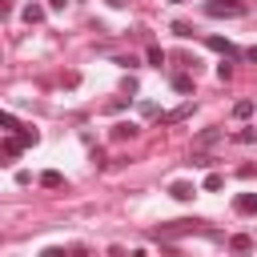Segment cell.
<instances>
[{"label":"cell","mask_w":257,"mask_h":257,"mask_svg":"<svg viewBox=\"0 0 257 257\" xmlns=\"http://www.w3.org/2000/svg\"><path fill=\"white\" fill-rule=\"evenodd\" d=\"M233 209H237L241 217H257V193H237Z\"/></svg>","instance_id":"obj_3"},{"label":"cell","mask_w":257,"mask_h":257,"mask_svg":"<svg viewBox=\"0 0 257 257\" xmlns=\"http://www.w3.org/2000/svg\"><path fill=\"white\" fill-rule=\"evenodd\" d=\"M44 12H48L44 4H24V8H20V16H24V24H40V20H44Z\"/></svg>","instance_id":"obj_8"},{"label":"cell","mask_w":257,"mask_h":257,"mask_svg":"<svg viewBox=\"0 0 257 257\" xmlns=\"http://www.w3.org/2000/svg\"><path fill=\"white\" fill-rule=\"evenodd\" d=\"M229 76H233V64L221 60V64H217V80H229Z\"/></svg>","instance_id":"obj_21"},{"label":"cell","mask_w":257,"mask_h":257,"mask_svg":"<svg viewBox=\"0 0 257 257\" xmlns=\"http://www.w3.org/2000/svg\"><path fill=\"white\" fill-rule=\"evenodd\" d=\"M189 112H193V100H185L181 108H173V112H169V116H161V120H165V124H177V120H185Z\"/></svg>","instance_id":"obj_11"},{"label":"cell","mask_w":257,"mask_h":257,"mask_svg":"<svg viewBox=\"0 0 257 257\" xmlns=\"http://www.w3.org/2000/svg\"><path fill=\"white\" fill-rule=\"evenodd\" d=\"M233 141H237V145H253V141H257V128H241Z\"/></svg>","instance_id":"obj_20"},{"label":"cell","mask_w":257,"mask_h":257,"mask_svg":"<svg viewBox=\"0 0 257 257\" xmlns=\"http://www.w3.org/2000/svg\"><path fill=\"white\" fill-rule=\"evenodd\" d=\"M253 108H257L253 100H237V104H233V116H237V120H249V116H253Z\"/></svg>","instance_id":"obj_13"},{"label":"cell","mask_w":257,"mask_h":257,"mask_svg":"<svg viewBox=\"0 0 257 257\" xmlns=\"http://www.w3.org/2000/svg\"><path fill=\"white\" fill-rule=\"evenodd\" d=\"M213 161H217V157H205V153H193V157H189V165H197V169H213Z\"/></svg>","instance_id":"obj_18"},{"label":"cell","mask_w":257,"mask_h":257,"mask_svg":"<svg viewBox=\"0 0 257 257\" xmlns=\"http://www.w3.org/2000/svg\"><path fill=\"white\" fill-rule=\"evenodd\" d=\"M64 4H68V0H48V8H52V12H64Z\"/></svg>","instance_id":"obj_25"},{"label":"cell","mask_w":257,"mask_h":257,"mask_svg":"<svg viewBox=\"0 0 257 257\" xmlns=\"http://www.w3.org/2000/svg\"><path fill=\"white\" fill-rule=\"evenodd\" d=\"M20 153H24V145H20V137H16V133L0 141V165H8V161H16Z\"/></svg>","instance_id":"obj_2"},{"label":"cell","mask_w":257,"mask_h":257,"mask_svg":"<svg viewBox=\"0 0 257 257\" xmlns=\"http://www.w3.org/2000/svg\"><path fill=\"white\" fill-rule=\"evenodd\" d=\"M221 185H225V177H221V173H209V177H205V193H217Z\"/></svg>","instance_id":"obj_19"},{"label":"cell","mask_w":257,"mask_h":257,"mask_svg":"<svg viewBox=\"0 0 257 257\" xmlns=\"http://www.w3.org/2000/svg\"><path fill=\"white\" fill-rule=\"evenodd\" d=\"M173 88L189 96V92H193V76H189V72H177V76H173Z\"/></svg>","instance_id":"obj_12"},{"label":"cell","mask_w":257,"mask_h":257,"mask_svg":"<svg viewBox=\"0 0 257 257\" xmlns=\"http://www.w3.org/2000/svg\"><path fill=\"white\" fill-rule=\"evenodd\" d=\"M229 249H233V253H249V249H253V237H249V233H237V237H229Z\"/></svg>","instance_id":"obj_10"},{"label":"cell","mask_w":257,"mask_h":257,"mask_svg":"<svg viewBox=\"0 0 257 257\" xmlns=\"http://www.w3.org/2000/svg\"><path fill=\"white\" fill-rule=\"evenodd\" d=\"M205 12L209 16H245V0H209Z\"/></svg>","instance_id":"obj_1"},{"label":"cell","mask_w":257,"mask_h":257,"mask_svg":"<svg viewBox=\"0 0 257 257\" xmlns=\"http://www.w3.org/2000/svg\"><path fill=\"white\" fill-rule=\"evenodd\" d=\"M169 193H173L177 201H193V197H197V185H189V181H173Z\"/></svg>","instance_id":"obj_7"},{"label":"cell","mask_w":257,"mask_h":257,"mask_svg":"<svg viewBox=\"0 0 257 257\" xmlns=\"http://www.w3.org/2000/svg\"><path fill=\"white\" fill-rule=\"evenodd\" d=\"M173 32H177V36H193V24H185V20H177V24H173Z\"/></svg>","instance_id":"obj_23"},{"label":"cell","mask_w":257,"mask_h":257,"mask_svg":"<svg viewBox=\"0 0 257 257\" xmlns=\"http://www.w3.org/2000/svg\"><path fill=\"white\" fill-rule=\"evenodd\" d=\"M0 128H4V133H16V128H20V120H16L12 112H4V108H0Z\"/></svg>","instance_id":"obj_17"},{"label":"cell","mask_w":257,"mask_h":257,"mask_svg":"<svg viewBox=\"0 0 257 257\" xmlns=\"http://www.w3.org/2000/svg\"><path fill=\"white\" fill-rule=\"evenodd\" d=\"M241 56H245V60H253V64H257V48H245V52H241Z\"/></svg>","instance_id":"obj_26"},{"label":"cell","mask_w":257,"mask_h":257,"mask_svg":"<svg viewBox=\"0 0 257 257\" xmlns=\"http://www.w3.org/2000/svg\"><path fill=\"white\" fill-rule=\"evenodd\" d=\"M108 4H112V8H120V4H124V0H108Z\"/></svg>","instance_id":"obj_27"},{"label":"cell","mask_w":257,"mask_h":257,"mask_svg":"<svg viewBox=\"0 0 257 257\" xmlns=\"http://www.w3.org/2000/svg\"><path fill=\"white\" fill-rule=\"evenodd\" d=\"M225 137V128H201L197 137H193V149H209V145H217Z\"/></svg>","instance_id":"obj_4"},{"label":"cell","mask_w":257,"mask_h":257,"mask_svg":"<svg viewBox=\"0 0 257 257\" xmlns=\"http://www.w3.org/2000/svg\"><path fill=\"white\" fill-rule=\"evenodd\" d=\"M16 137H20V145H24V149H32V145L40 141V133H36V128H24V124L16 128Z\"/></svg>","instance_id":"obj_14"},{"label":"cell","mask_w":257,"mask_h":257,"mask_svg":"<svg viewBox=\"0 0 257 257\" xmlns=\"http://www.w3.org/2000/svg\"><path fill=\"white\" fill-rule=\"evenodd\" d=\"M40 185H44V189H60V185H64V177H60L56 169H48V173H40Z\"/></svg>","instance_id":"obj_15"},{"label":"cell","mask_w":257,"mask_h":257,"mask_svg":"<svg viewBox=\"0 0 257 257\" xmlns=\"http://www.w3.org/2000/svg\"><path fill=\"white\" fill-rule=\"evenodd\" d=\"M237 177H241V181H253V177H257V165H241Z\"/></svg>","instance_id":"obj_22"},{"label":"cell","mask_w":257,"mask_h":257,"mask_svg":"<svg viewBox=\"0 0 257 257\" xmlns=\"http://www.w3.org/2000/svg\"><path fill=\"white\" fill-rule=\"evenodd\" d=\"M141 133V124H133V120H116L112 124V141H133Z\"/></svg>","instance_id":"obj_5"},{"label":"cell","mask_w":257,"mask_h":257,"mask_svg":"<svg viewBox=\"0 0 257 257\" xmlns=\"http://www.w3.org/2000/svg\"><path fill=\"white\" fill-rule=\"evenodd\" d=\"M12 8H16V0H0V20H4V16L12 12Z\"/></svg>","instance_id":"obj_24"},{"label":"cell","mask_w":257,"mask_h":257,"mask_svg":"<svg viewBox=\"0 0 257 257\" xmlns=\"http://www.w3.org/2000/svg\"><path fill=\"white\" fill-rule=\"evenodd\" d=\"M205 44H209V48H213V52H225V56H237V48H233V44H229V40H225V36H209V40H205Z\"/></svg>","instance_id":"obj_9"},{"label":"cell","mask_w":257,"mask_h":257,"mask_svg":"<svg viewBox=\"0 0 257 257\" xmlns=\"http://www.w3.org/2000/svg\"><path fill=\"white\" fill-rule=\"evenodd\" d=\"M193 225H197V221H173V225H161L157 237H161V241H165V237H181V233H189Z\"/></svg>","instance_id":"obj_6"},{"label":"cell","mask_w":257,"mask_h":257,"mask_svg":"<svg viewBox=\"0 0 257 257\" xmlns=\"http://www.w3.org/2000/svg\"><path fill=\"white\" fill-rule=\"evenodd\" d=\"M145 56H149V64H153V68H161V64H165V52H161V44H149V52H145Z\"/></svg>","instance_id":"obj_16"},{"label":"cell","mask_w":257,"mask_h":257,"mask_svg":"<svg viewBox=\"0 0 257 257\" xmlns=\"http://www.w3.org/2000/svg\"><path fill=\"white\" fill-rule=\"evenodd\" d=\"M173 4H185V0H173Z\"/></svg>","instance_id":"obj_28"}]
</instances>
